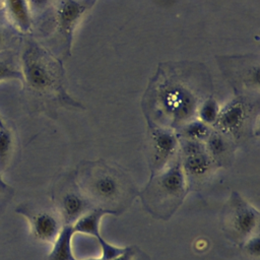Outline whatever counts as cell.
Masks as SVG:
<instances>
[{
    "mask_svg": "<svg viewBox=\"0 0 260 260\" xmlns=\"http://www.w3.org/2000/svg\"><path fill=\"white\" fill-rule=\"evenodd\" d=\"M80 191L94 207L115 213V208L125 202L129 184L121 172L108 166H96L82 172Z\"/></svg>",
    "mask_w": 260,
    "mask_h": 260,
    "instance_id": "1",
    "label": "cell"
},
{
    "mask_svg": "<svg viewBox=\"0 0 260 260\" xmlns=\"http://www.w3.org/2000/svg\"><path fill=\"white\" fill-rule=\"evenodd\" d=\"M188 182L181 164L166 167L155 174L145 190V199L150 210L161 212L174 211L183 201L187 192Z\"/></svg>",
    "mask_w": 260,
    "mask_h": 260,
    "instance_id": "2",
    "label": "cell"
},
{
    "mask_svg": "<svg viewBox=\"0 0 260 260\" xmlns=\"http://www.w3.org/2000/svg\"><path fill=\"white\" fill-rule=\"evenodd\" d=\"M259 211L245 201L238 193H233L228 211V228L236 237L244 241L255 235L259 224Z\"/></svg>",
    "mask_w": 260,
    "mask_h": 260,
    "instance_id": "3",
    "label": "cell"
},
{
    "mask_svg": "<svg viewBox=\"0 0 260 260\" xmlns=\"http://www.w3.org/2000/svg\"><path fill=\"white\" fill-rule=\"evenodd\" d=\"M109 213H112V212L107 209H104V208L93 207L90 210H88L87 212H85L83 215H81L72 224V228H73V231L75 234L81 233V234H85V235L95 238V240L98 241V243L101 246V250H102L101 259L102 260L113 259V258L121 255L126 249V248H120V247H116V246L109 244L101 236V232H100L101 219L104 215L109 214Z\"/></svg>",
    "mask_w": 260,
    "mask_h": 260,
    "instance_id": "4",
    "label": "cell"
},
{
    "mask_svg": "<svg viewBox=\"0 0 260 260\" xmlns=\"http://www.w3.org/2000/svg\"><path fill=\"white\" fill-rule=\"evenodd\" d=\"M22 78L36 90H46L54 82L53 73L47 64L31 53H26L22 59Z\"/></svg>",
    "mask_w": 260,
    "mask_h": 260,
    "instance_id": "5",
    "label": "cell"
},
{
    "mask_svg": "<svg viewBox=\"0 0 260 260\" xmlns=\"http://www.w3.org/2000/svg\"><path fill=\"white\" fill-rule=\"evenodd\" d=\"M29 222L32 236L46 243H53L63 225L62 219L49 210H40L31 214Z\"/></svg>",
    "mask_w": 260,
    "mask_h": 260,
    "instance_id": "6",
    "label": "cell"
},
{
    "mask_svg": "<svg viewBox=\"0 0 260 260\" xmlns=\"http://www.w3.org/2000/svg\"><path fill=\"white\" fill-rule=\"evenodd\" d=\"M152 138V166L155 174L168 167L170 157L174 154L178 146V140L176 136L167 130L155 129L151 134Z\"/></svg>",
    "mask_w": 260,
    "mask_h": 260,
    "instance_id": "7",
    "label": "cell"
},
{
    "mask_svg": "<svg viewBox=\"0 0 260 260\" xmlns=\"http://www.w3.org/2000/svg\"><path fill=\"white\" fill-rule=\"evenodd\" d=\"M93 207L80 190H67L60 199V212L64 221L63 224H73L81 215Z\"/></svg>",
    "mask_w": 260,
    "mask_h": 260,
    "instance_id": "8",
    "label": "cell"
},
{
    "mask_svg": "<svg viewBox=\"0 0 260 260\" xmlns=\"http://www.w3.org/2000/svg\"><path fill=\"white\" fill-rule=\"evenodd\" d=\"M247 118L246 106L242 101L236 100L229 103L223 109H220L215 122L219 133L231 135L238 133Z\"/></svg>",
    "mask_w": 260,
    "mask_h": 260,
    "instance_id": "9",
    "label": "cell"
},
{
    "mask_svg": "<svg viewBox=\"0 0 260 260\" xmlns=\"http://www.w3.org/2000/svg\"><path fill=\"white\" fill-rule=\"evenodd\" d=\"M86 9V5L76 0H63L57 10V20L61 31L71 39L74 25Z\"/></svg>",
    "mask_w": 260,
    "mask_h": 260,
    "instance_id": "10",
    "label": "cell"
},
{
    "mask_svg": "<svg viewBox=\"0 0 260 260\" xmlns=\"http://www.w3.org/2000/svg\"><path fill=\"white\" fill-rule=\"evenodd\" d=\"M214 164V160L205 151L199 154L183 157L181 166L188 182V180L202 181L205 179L211 174Z\"/></svg>",
    "mask_w": 260,
    "mask_h": 260,
    "instance_id": "11",
    "label": "cell"
},
{
    "mask_svg": "<svg viewBox=\"0 0 260 260\" xmlns=\"http://www.w3.org/2000/svg\"><path fill=\"white\" fill-rule=\"evenodd\" d=\"M4 5L11 23L20 31H28L31 26V11L27 0H4Z\"/></svg>",
    "mask_w": 260,
    "mask_h": 260,
    "instance_id": "12",
    "label": "cell"
},
{
    "mask_svg": "<svg viewBox=\"0 0 260 260\" xmlns=\"http://www.w3.org/2000/svg\"><path fill=\"white\" fill-rule=\"evenodd\" d=\"M74 234L72 224H63L53 242L48 260H77L72 251V238Z\"/></svg>",
    "mask_w": 260,
    "mask_h": 260,
    "instance_id": "13",
    "label": "cell"
},
{
    "mask_svg": "<svg viewBox=\"0 0 260 260\" xmlns=\"http://www.w3.org/2000/svg\"><path fill=\"white\" fill-rule=\"evenodd\" d=\"M205 149L214 162L223 158L229 151V143L225 136L219 132L210 133L206 138Z\"/></svg>",
    "mask_w": 260,
    "mask_h": 260,
    "instance_id": "14",
    "label": "cell"
},
{
    "mask_svg": "<svg viewBox=\"0 0 260 260\" xmlns=\"http://www.w3.org/2000/svg\"><path fill=\"white\" fill-rule=\"evenodd\" d=\"M210 133L211 132L209 131L208 125L201 122L200 120L187 123L182 130V134L184 138L190 139V140H196V141L206 140V138L209 136Z\"/></svg>",
    "mask_w": 260,
    "mask_h": 260,
    "instance_id": "15",
    "label": "cell"
},
{
    "mask_svg": "<svg viewBox=\"0 0 260 260\" xmlns=\"http://www.w3.org/2000/svg\"><path fill=\"white\" fill-rule=\"evenodd\" d=\"M219 111H220V108L218 103L213 98H209L206 101H204L199 108V111H198L199 120L205 123L206 125L215 124Z\"/></svg>",
    "mask_w": 260,
    "mask_h": 260,
    "instance_id": "16",
    "label": "cell"
},
{
    "mask_svg": "<svg viewBox=\"0 0 260 260\" xmlns=\"http://www.w3.org/2000/svg\"><path fill=\"white\" fill-rule=\"evenodd\" d=\"M13 145L12 133L9 129L0 127V170L7 161Z\"/></svg>",
    "mask_w": 260,
    "mask_h": 260,
    "instance_id": "17",
    "label": "cell"
},
{
    "mask_svg": "<svg viewBox=\"0 0 260 260\" xmlns=\"http://www.w3.org/2000/svg\"><path fill=\"white\" fill-rule=\"evenodd\" d=\"M180 146H181L183 157L199 154L206 151L205 145L202 141H196V140H190V139L184 138L181 141Z\"/></svg>",
    "mask_w": 260,
    "mask_h": 260,
    "instance_id": "18",
    "label": "cell"
},
{
    "mask_svg": "<svg viewBox=\"0 0 260 260\" xmlns=\"http://www.w3.org/2000/svg\"><path fill=\"white\" fill-rule=\"evenodd\" d=\"M244 250L252 258H258L260 255V241L258 235H253L244 241Z\"/></svg>",
    "mask_w": 260,
    "mask_h": 260,
    "instance_id": "19",
    "label": "cell"
},
{
    "mask_svg": "<svg viewBox=\"0 0 260 260\" xmlns=\"http://www.w3.org/2000/svg\"><path fill=\"white\" fill-rule=\"evenodd\" d=\"M11 79H22V74L15 68L0 62V82Z\"/></svg>",
    "mask_w": 260,
    "mask_h": 260,
    "instance_id": "20",
    "label": "cell"
},
{
    "mask_svg": "<svg viewBox=\"0 0 260 260\" xmlns=\"http://www.w3.org/2000/svg\"><path fill=\"white\" fill-rule=\"evenodd\" d=\"M100 260L102 259L100 258ZM109 260H136V251H133L132 248H126L121 255Z\"/></svg>",
    "mask_w": 260,
    "mask_h": 260,
    "instance_id": "21",
    "label": "cell"
},
{
    "mask_svg": "<svg viewBox=\"0 0 260 260\" xmlns=\"http://www.w3.org/2000/svg\"><path fill=\"white\" fill-rule=\"evenodd\" d=\"M51 0H27L30 11L31 10H40L46 7Z\"/></svg>",
    "mask_w": 260,
    "mask_h": 260,
    "instance_id": "22",
    "label": "cell"
},
{
    "mask_svg": "<svg viewBox=\"0 0 260 260\" xmlns=\"http://www.w3.org/2000/svg\"><path fill=\"white\" fill-rule=\"evenodd\" d=\"M2 43H3V35H2V31L0 30V46L2 45Z\"/></svg>",
    "mask_w": 260,
    "mask_h": 260,
    "instance_id": "23",
    "label": "cell"
},
{
    "mask_svg": "<svg viewBox=\"0 0 260 260\" xmlns=\"http://www.w3.org/2000/svg\"><path fill=\"white\" fill-rule=\"evenodd\" d=\"M84 260H100V259H84Z\"/></svg>",
    "mask_w": 260,
    "mask_h": 260,
    "instance_id": "24",
    "label": "cell"
},
{
    "mask_svg": "<svg viewBox=\"0 0 260 260\" xmlns=\"http://www.w3.org/2000/svg\"><path fill=\"white\" fill-rule=\"evenodd\" d=\"M0 127H3V124H2V122H1V120H0Z\"/></svg>",
    "mask_w": 260,
    "mask_h": 260,
    "instance_id": "25",
    "label": "cell"
}]
</instances>
